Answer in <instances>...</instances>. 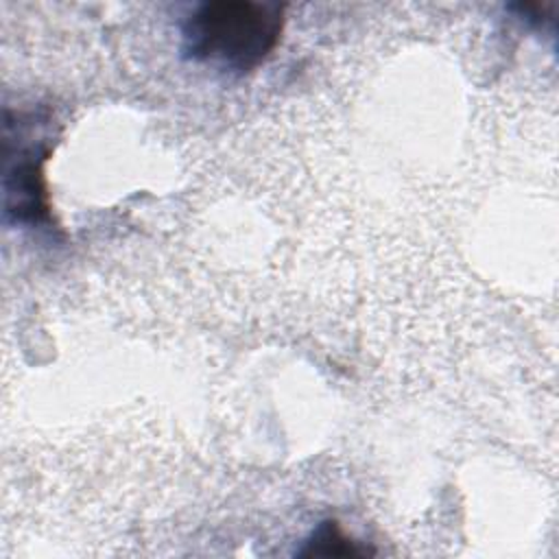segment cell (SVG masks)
Returning a JSON list of instances; mask_svg holds the SVG:
<instances>
[{
    "label": "cell",
    "mask_w": 559,
    "mask_h": 559,
    "mask_svg": "<svg viewBox=\"0 0 559 559\" xmlns=\"http://www.w3.org/2000/svg\"><path fill=\"white\" fill-rule=\"evenodd\" d=\"M284 4L255 0H214L199 4L181 28L186 57L245 74L277 46Z\"/></svg>",
    "instance_id": "6da1fadb"
},
{
    "label": "cell",
    "mask_w": 559,
    "mask_h": 559,
    "mask_svg": "<svg viewBox=\"0 0 559 559\" xmlns=\"http://www.w3.org/2000/svg\"><path fill=\"white\" fill-rule=\"evenodd\" d=\"M17 166L7 173V207L22 223H39L48 216L41 164L48 146L22 148Z\"/></svg>",
    "instance_id": "7a4b0ae2"
},
{
    "label": "cell",
    "mask_w": 559,
    "mask_h": 559,
    "mask_svg": "<svg viewBox=\"0 0 559 559\" xmlns=\"http://www.w3.org/2000/svg\"><path fill=\"white\" fill-rule=\"evenodd\" d=\"M301 555H325V557H356L365 555L362 548H356L349 537L336 526V522H323L312 537L306 542Z\"/></svg>",
    "instance_id": "3957f363"
}]
</instances>
